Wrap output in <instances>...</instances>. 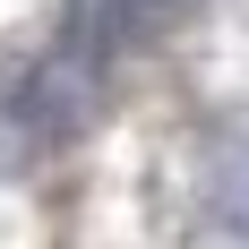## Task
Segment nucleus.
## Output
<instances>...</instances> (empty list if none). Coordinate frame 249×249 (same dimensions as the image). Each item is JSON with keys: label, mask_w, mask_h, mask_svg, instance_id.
<instances>
[{"label": "nucleus", "mask_w": 249, "mask_h": 249, "mask_svg": "<svg viewBox=\"0 0 249 249\" xmlns=\"http://www.w3.org/2000/svg\"><path fill=\"white\" fill-rule=\"evenodd\" d=\"M215 224L232 241H249V129H232L215 146Z\"/></svg>", "instance_id": "nucleus-2"}, {"label": "nucleus", "mask_w": 249, "mask_h": 249, "mask_svg": "<svg viewBox=\"0 0 249 249\" xmlns=\"http://www.w3.org/2000/svg\"><path fill=\"white\" fill-rule=\"evenodd\" d=\"M180 9H189V0H69L52 52L18 77V95L0 103V163H26V155L60 146V138L95 112L103 77L121 69L146 35H163Z\"/></svg>", "instance_id": "nucleus-1"}]
</instances>
